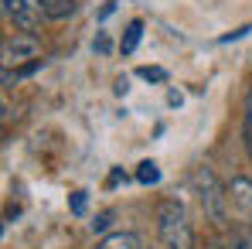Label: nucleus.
I'll return each mask as SVG.
<instances>
[{
  "label": "nucleus",
  "instance_id": "obj_1",
  "mask_svg": "<svg viewBox=\"0 0 252 249\" xmlns=\"http://www.w3.org/2000/svg\"><path fill=\"white\" fill-rule=\"evenodd\" d=\"M157 232H160V249H194V232L188 225L184 205L164 198L157 205Z\"/></svg>",
  "mask_w": 252,
  "mask_h": 249
},
{
  "label": "nucleus",
  "instance_id": "obj_2",
  "mask_svg": "<svg viewBox=\"0 0 252 249\" xmlns=\"http://www.w3.org/2000/svg\"><path fill=\"white\" fill-rule=\"evenodd\" d=\"M194 191L215 229H228V188L215 178L211 167H194Z\"/></svg>",
  "mask_w": 252,
  "mask_h": 249
},
{
  "label": "nucleus",
  "instance_id": "obj_3",
  "mask_svg": "<svg viewBox=\"0 0 252 249\" xmlns=\"http://www.w3.org/2000/svg\"><path fill=\"white\" fill-rule=\"evenodd\" d=\"M3 14L14 21V28H21L24 35H31L44 17L41 0H3Z\"/></svg>",
  "mask_w": 252,
  "mask_h": 249
},
{
  "label": "nucleus",
  "instance_id": "obj_4",
  "mask_svg": "<svg viewBox=\"0 0 252 249\" xmlns=\"http://www.w3.org/2000/svg\"><path fill=\"white\" fill-rule=\"evenodd\" d=\"M38 55H41V44L34 35H14L3 41V69L21 65V62H38Z\"/></svg>",
  "mask_w": 252,
  "mask_h": 249
},
{
  "label": "nucleus",
  "instance_id": "obj_5",
  "mask_svg": "<svg viewBox=\"0 0 252 249\" xmlns=\"http://www.w3.org/2000/svg\"><path fill=\"white\" fill-rule=\"evenodd\" d=\"M225 188H228V202L239 208V215L252 225V181L249 178H232Z\"/></svg>",
  "mask_w": 252,
  "mask_h": 249
},
{
  "label": "nucleus",
  "instance_id": "obj_6",
  "mask_svg": "<svg viewBox=\"0 0 252 249\" xmlns=\"http://www.w3.org/2000/svg\"><path fill=\"white\" fill-rule=\"evenodd\" d=\"M95 249H143V239L136 232H113V236H106Z\"/></svg>",
  "mask_w": 252,
  "mask_h": 249
},
{
  "label": "nucleus",
  "instance_id": "obj_7",
  "mask_svg": "<svg viewBox=\"0 0 252 249\" xmlns=\"http://www.w3.org/2000/svg\"><path fill=\"white\" fill-rule=\"evenodd\" d=\"M140 38H143V21H129L123 38H120V51H123V55H133L136 44H140Z\"/></svg>",
  "mask_w": 252,
  "mask_h": 249
},
{
  "label": "nucleus",
  "instance_id": "obj_8",
  "mask_svg": "<svg viewBox=\"0 0 252 249\" xmlns=\"http://www.w3.org/2000/svg\"><path fill=\"white\" fill-rule=\"evenodd\" d=\"M41 7H44V17L62 21V17H68L75 10V0H41Z\"/></svg>",
  "mask_w": 252,
  "mask_h": 249
},
{
  "label": "nucleus",
  "instance_id": "obj_9",
  "mask_svg": "<svg viewBox=\"0 0 252 249\" xmlns=\"http://www.w3.org/2000/svg\"><path fill=\"white\" fill-rule=\"evenodd\" d=\"M136 181H140V184H157V181H160L157 164H154V161H143V164L136 167Z\"/></svg>",
  "mask_w": 252,
  "mask_h": 249
},
{
  "label": "nucleus",
  "instance_id": "obj_10",
  "mask_svg": "<svg viewBox=\"0 0 252 249\" xmlns=\"http://www.w3.org/2000/svg\"><path fill=\"white\" fill-rule=\"evenodd\" d=\"M228 249H252V232L249 229H232Z\"/></svg>",
  "mask_w": 252,
  "mask_h": 249
},
{
  "label": "nucleus",
  "instance_id": "obj_11",
  "mask_svg": "<svg viewBox=\"0 0 252 249\" xmlns=\"http://www.w3.org/2000/svg\"><path fill=\"white\" fill-rule=\"evenodd\" d=\"M136 75L147 79V82H167V72L157 69V65H143V69H136Z\"/></svg>",
  "mask_w": 252,
  "mask_h": 249
},
{
  "label": "nucleus",
  "instance_id": "obj_12",
  "mask_svg": "<svg viewBox=\"0 0 252 249\" xmlns=\"http://www.w3.org/2000/svg\"><path fill=\"white\" fill-rule=\"evenodd\" d=\"M242 130H246V140L252 147V92L246 96V120H242Z\"/></svg>",
  "mask_w": 252,
  "mask_h": 249
},
{
  "label": "nucleus",
  "instance_id": "obj_13",
  "mask_svg": "<svg viewBox=\"0 0 252 249\" xmlns=\"http://www.w3.org/2000/svg\"><path fill=\"white\" fill-rule=\"evenodd\" d=\"M109 222H113V212H102V215H95V222H92V232H106V229H109Z\"/></svg>",
  "mask_w": 252,
  "mask_h": 249
},
{
  "label": "nucleus",
  "instance_id": "obj_14",
  "mask_svg": "<svg viewBox=\"0 0 252 249\" xmlns=\"http://www.w3.org/2000/svg\"><path fill=\"white\" fill-rule=\"evenodd\" d=\"M72 212H75V215L85 212V191H75V195H72Z\"/></svg>",
  "mask_w": 252,
  "mask_h": 249
},
{
  "label": "nucleus",
  "instance_id": "obj_15",
  "mask_svg": "<svg viewBox=\"0 0 252 249\" xmlns=\"http://www.w3.org/2000/svg\"><path fill=\"white\" fill-rule=\"evenodd\" d=\"M95 51H102V55L109 51V38H106V35H99V38H95Z\"/></svg>",
  "mask_w": 252,
  "mask_h": 249
},
{
  "label": "nucleus",
  "instance_id": "obj_16",
  "mask_svg": "<svg viewBox=\"0 0 252 249\" xmlns=\"http://www.w3.org/2000/svg\"><path fill=\"white\" fill-rule=\"evenodd\" d=\"M205 249H228V243H221V239H208Z\"/></svg>",
  "mask_w": 252,
  "mask_h": 249
},
{
  "label": "nucleus",
  "instance_id": "obj_17",
  "mask_svg": "<svg viewBox=\"0 0 252 249\" xmlns=\"http://www.w3.org/2000/svg\"><path fill=\"white\" fill-rule=\"evenodd\" d=\"M120 181H126V174L123 171H113V174H109V184H120Z\"/></svg>",
  "mask_w": 252,
  "mask_h": 249
}]
</instances>
